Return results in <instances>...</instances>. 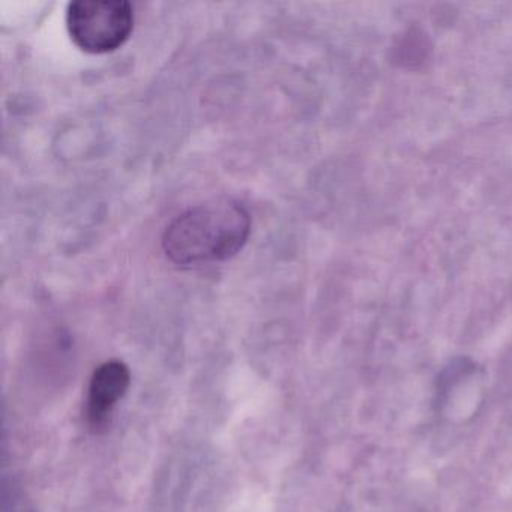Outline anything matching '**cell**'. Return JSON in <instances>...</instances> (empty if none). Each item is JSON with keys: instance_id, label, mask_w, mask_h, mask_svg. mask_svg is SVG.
Listing matches in <instances>:
<instances>
[{"instance_id": "1", "label": "cell", "mask_w": 512, "mask_h": 512, "mask_svg": "<svg viewBox=\"0 0 512 512\" xmlns=\"http://www.w3.org/2000/svg\"><path fill=\"white\" fill-rule=\"evenodd\" d=\"M251 218L244 206L217 199L176 217L163 236L166 256L179 266L211 265L232 259L250 236Z\"/></svg>"}, {"instance_id": "2", "label": "cell", "mask_w": 512, "mask_h": 512, "mask_svg": "<svg viewBox=\"0 0 512 512\" xmlns=\"http://www.w3.org/2000/svg\"><path fill=\"white\" fill-rule=\"evenodd\" d=\"M133 28L134 11L127 0H76L67 8L68 34L88 53L119 49Z\"/></svg>"}, {"instance_id": "3", "label": "cell", "mask_w": 512, "mask_h": 512, "mask_svg": "<svg viewBox=\"0 0 512 512\" xmlns=\"http://www.w3.org/2000/svg\"><path fill=\"white\" fill-rule=\"evenodd\" d=\"M130 373L122 362L112 361L95 371L89 389V419L100 425L106 421L119 398L127 391Z\"/></svg>"}, {"instance_id": "4", "label": "cell", "mask_w": 512, "mask_h": 512, "mask_svg": "<svg viewBox=\"0 0 512 512\" xmlns=\"http://www.w3.org/2000/svg\"><path fill=\"white\" fill-rule=\"evenodd\" d=\"M398 50V61L401 64L407 65H418L427 59L428 52H430V46H428L427 37L422 34L418 29H412L404 35L403 40L397 46Z\"/></svg>"}]
</instances>
